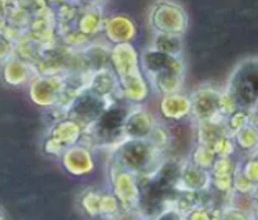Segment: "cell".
Masks as SVG:
<instances>
[{
  "label": "cell",
  "mask_w": 258,
  "mask_h": 220,
  "mask_svg": "<svg viewBox=\"0 0 258 220\" xmlns=\"http://www.w3.org/2000/svg\"><path fill=\"white\" fill-rule=\"evenodd\" d=\"M231 99L243 106L255 105L257 98V69L255 59L253 63L250 61L240 65L232 76V85L229 88Z\"/></svg>",
  "instance_id": "6da1fadb"
}]
</instances>
